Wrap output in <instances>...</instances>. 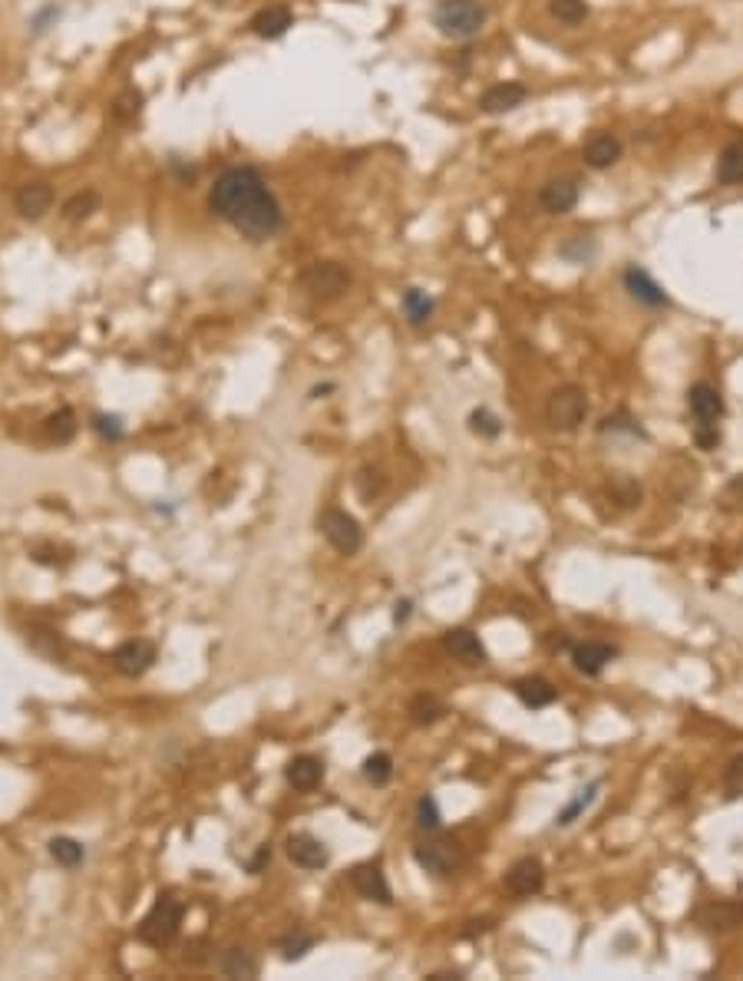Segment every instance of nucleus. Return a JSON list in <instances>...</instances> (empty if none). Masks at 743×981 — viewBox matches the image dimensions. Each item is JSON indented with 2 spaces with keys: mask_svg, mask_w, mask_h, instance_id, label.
I'll return each mask as SVG.
<instances>
[{
  "mask_svg": "<svg viewBox=\"0 0 743 981\" xmlns=\"http://www.w3.org/2000/svg\"><path fill=\"white\" fill-rule=\"evenodd\" d=\"M469 430L476 433V436H483V440H496L502 433V420L492 413V410L486 407H479L469 413Z\"/></svg>",
  "mask_w": 743,
  "mask_h": 981,
  "instance_id": "obj_37",
  "label": "nucleus"
},
{
  "mask_svg": "<svg viewBox=\"0 0 743 981\" xmlns=\"http://www.w3.org/2000/svg\"><path fill=\"white\" fill-rule=\"evenodd\" d=\"M156 661H159V651H156V644L146 642V638L119 644L116 651H113V667H116L119 674H126V678H142Z\"/></svg>",
  "mask_w": 743,
  "mask_h": 981,
  "instance_id": "obj_11",
  "label": "nucleus"
},
{
  "mask_svg": "<svg viewBox=\"0 0 743 981\" xmlns=\"http://www.w3.org/2000/svg\"><path fill=\"white\" fill-rule=\"evenodd\" d=\"M687 403H691V413H694L697 423H717L720 417H723V397H720L717 387H710V384L691 387Z\"/></svg>",
  "mask_w": 743,
  "mask_h": 981,
  "instance_id": "obj_20",
  "label": "nucleus"
},
{
  "mask_svg": "<svg viewBox=\"0 0 743 981\" xmlns=\"http://www.w3.org/2000/svg\"><path fill=\"white\" fill-rule=\"evenodd\" d=\"M284 777H288V783L298 790V794H311V790H317V786L324 783V760L311 757V754H301V757L288 760Z\"/></svg>",
  "mask_w": 743,
  "mask_h": 981,
  "instance_id": "obj_16",
  "label": "nucleus"
},
{
  "mask_svg": "<svg viewBox=\"0 0 743 981\" xmlns=\"http://www.w3.org/2000/svg\"><path fill=\"white\" fill-rule=\"evenodd\" d=\"M433 307H436V301H433L427 291H419V288H407L403 298H400V311H403V317H407L410 327L427 324V321L433 317Z\"/></svg>",
  "mask_w": 743,
  "mask_h": 981,
  "instance_id": "obj_25",
  "label": "nucleus"
},
{
  "mask_svg": "<svg viewBox=\"0 0 743 981\" xmlns=\"http://www.w3.org/2000/svg\"><path fill=\"white\" fill-rule=\"evenodd\" d=\"M542 886H546V865L539 863L535 856L515 859L509 865V873H506V889L515 899H532V896L542 892Z\"/></svg>",
  "mask_w": 743,
  "mask_h": 981,
  "instance_id": "obj_8",
  "label": "nucleus"
},
{
  "mask_svg": "<svg viewBox=\"0 0 743 981\" xmlns=\"http://www.w3.org/2000/svg\"><path fill=\"white\" fill-rule=\"evenodd\" d=\"M182 919H186V905L182 899H175L172 892H163L159 899L152 902V909L142 915L140 922V942H146L149 948H165L172 945L179 932H182Z\"/></svg>",
  "mask_w": 743,
  "mask_h": 981,
  "instance_id": "obj_2",
  "label": "nucleus"
},
{
  "mask_svg": "<svg viewBox=\"0 0 743 981\" xmlns=\"http://www.w3.org/2000/svg\"><path fill=\"white\" fill-rule=\"evenodd\" d=\"M96 209H100V192H96V188H83V192H76V195H70V199L63 202V219H67V222H83V219H90Z\"/></svg>",
  "mask_w": 743,
  "mask_h": 981,
  "instance_id": "obj_30",
  "label": "nucleus"
},
{
  "mask_svg": "<svg viewBox=\"0 0 743 981\" xmlns=\"http://www.w3.org/2000/svg\"><path fill=\"white\" fill-rule=\"evenodd\" d=\"M350 271L340 261H314L311 268L301 275V288L311 294L314 301H337L350 291Z\"/></svg>",
  "mask_w": 743,
  "mask_h": 981,
  "instance_id": "obj_6",
  "label": "nucleus"
},
{
  "mask_svg": "<svg viewBox=\"0 0 743 981\" xmlns=\"http://www.w3.org/2000/svg\"><path fill=\"white\" fill-rule=\"evenodd\" d=\"M334 390V384H324V387H314L311 390V397H321V394H331Z\"/></svg>",
  "mask_w": 743,
  "mask_h": 981,
  "instance_id": "obj_46",
  "label": "nucleus"
},
{
  "mask_svg": "<svg viewBox=\"0 0 743 981\" xmlns=\"http://www.w3.org/2000/svg\"><path fill=\"white\" fill-rule=\"evenodd\" d=\"M525 96H529V90H525L523 83H515V80L496 83V86H489L486 93L479 96V109H483L486 116H502V113H509L515 106H523Z\"/></svg>",
  "mask_w": 743,
  "mask_h": 981,
  "instance_id": "obj_13",
  "label": "nucleus"
},
{
  "mask_svg": "<svg viewBox=\"0 0 743 981\" xmlns=\"http://www.w3.org/2000/svg\"><path fill=\"white\" fill-rule=\"evenodd\" d=\"M357 492L364 503H373V499L384 492V476H380L377 469H364L357 476Z\"/></svg>",
  "mask_w": 743,
  "mask_h": 981,
  "instance_id": "obj_39",
  "label": "nucleus"
},
{
  "mask_svg": "<svg viewBox=\"0 0 743 981\" xmlns=\"http://www.w3.org/2000/svg\"><path fill=\"white\" fill-rule=\"evenodd\" d=\"M548 11H552V17L555 20H562V24H581L585 17H588V7H585V0H552L548 4Z\"/></svg>",
  "mask_w": 743,
  "mask_h": 981,
  "instance_id": "obj_38",
  "label": "nucleus"
},
{
  "mask_svg": "<svg viewBox=\"0 0 743 981\" xmlns=\"http://www.w3.org/2000/svg\"><path fill=\"white\" fill-rule=\"evenodd\" d=\"M731 492H743V479H733V486H731Z\"/></svg>",
  "mask_w": 743,
  "mask_h": 981,
  "instance_id": "obj_47",
  "label": "nucleus"
},
{
  "mask_svg": "<svg viewBox=\"0 0 743 981\" xmlns=\"http://www.w3.org/2000/svg\"><path fill=\"white\" fill-rule=\"evenodd\" d=\"M294 24V17H291L288 7H281V4H275V7H261V11L252 17V34L261 36V40H278V36L288 34V27Z\"/></svg>",
  "mask_w": 743,
  "mask_h": 981,
  "instance_id": "obj_21",
  "label": "nucleus"
},
{
  "mask_svg": "<svg viewBox=\"0 0 743 981\" xmlns=\"http://www.w3.org/2000/svg\"><path fill=\"white\" fill-rule=\"evenodd\" d=\"M717 179L723 186H743V140H733L717 159Z\"/></svg>",
  "mask_w": 743,
  "mask_h": 981,
  "instance_id": "obj_27",
  "label": "nucleus"
},
{
  "mask_svg": "<svg viewBox=\"0 0 743 981\" xmlns=\"http://www.w3.org/2000/svg\"><path fill=\"white\" fill-rule=\"evenodd\" d=\"M443 714H446V704H443L436 694H417V698L410 701V721L417 727L436 724Z\"/></svg>",
  "mask_w": 743,
  "mask_h": 981,
  "instance_id": "obj_28",
  "label": "nucleus"
},
{
  "mask_svg": "<svg viewBox=\"0 0 743 981\" xmlns=\"http://www.w3.org/2000/svg\"><path fill=\"white\" fill-rule=\"evenodd\" d=\"M581 156H585V163L592 165V169H608V165H615L621 159V142L615 136L598 132V136H592L581 146Z\"/></svg>",
  "mask_w": 743,
  "mask_h": 981,
  "instance_id": "obj_24",
  "label": "nucleus"
},
{
  "mask_svg": "<svg viewBox=\"0 0 743 981\" xmlns=\"http://www.w3.org/2000/svg\"><path fill=\"white\" fill-rule=\"evenodd\" d=\"M588 417V397L579 384H562L548 394L546 403V423L558 433H571L579 430L581 423Z\"/></svg>",
  "mask_w": 743,
  "mask_h": 981,
  "instance_id": "obj_5",
  "label": "nucleus"
},
{
  "mask_svg": "<svg viewBox=\"0 0 743 981\" xmlns=\"http://www.w3.org/2000/svg\"><path fill=\"white\" fill-rule=\"evenodd\" d=\"M615 648L611 644H604V642H585V644H575L571 648V661H575V667H579L581 674H588V678H595V674H602L604 667L611 665V658H615Z\"/></svg>",
  "mask_w": 743,
  "mask_h": 981,
  "instance_id": "obj_18",
  "label": "nucleus"
},
{
  "mask_svg": "<svg viewBox=\"0 0 743 981\" xmlns=\"http://www.w3.org/2000/svg\"><path fill=\"white\" fill-rule=\"evenodd\" d=\"M413 859L419 863V869H427L430 876H440V879H450L453 873H459L466 865L463 846L456 840H450V836H440V830L427 833V836L413 846Z\"/></svg>",
  "mask_w": 743,
  "mask_h": 981,
  "instance_id": "obj_4",
  "label": "nucleus"
},
{
  "mask_svg": "<svg viewBox=\"0 0 743 981\" xmlns=\"http://www.w3.org/2000/svg\"><path fill=\"white\" fill-rule=\"evenodd\" d=\"M410 611H413V602H410V598L396 602V608H394V621H396V625H403V621L410 618Z\"/></svg>",
  "mask_w": 743,
  "mask_h": 981,
  "instance_id": "obj_44",
  "label": "nucleus"
},
{
  "mask_svg": "<svg viewBox=\"0 0 743 981\" xmlns=\"http://www.w3.org/2000/svg\"><path fill=\"white\" fill-rule=\"evenodd\" d=\"M625 288L635 301L648 304V307H664V304H667V294L661 291V284L651 278L644 268H638V265H631V268L625 271Z\"/></svg>",
  "mask_w": 743,
  "mask_h": 981,
  "instance_id": "obj_19",
  "label": "nucleus"
},
{
  "mask_svg": "<svg viewBox=\"0 0 743 981\" xmlns=\"http://www.w3.org/2000/svg\"><path fill=\"white\" fill-rule=\"evenodd\" d=\"M314 945H317V935L298 929V932H291L288 938H281V958H284V961H301Z\"/></svg>",
  "mask_w": 743,
  "mask_h": 981,
  "instance_id": "obj_33",
  "label": "nucleus"
},
{
  "mask_svg": "<svg viewBox=\"0 0 743 981\" xmlns=\"http://www.w3.org/2000/svg\"><path fill=\"white\" fill-rule=\"evenodd\" d=\"M209 209L248 242H268L284 228V211L252 165L225 169L209 192Z\"/></svg>",
  "mask_w": 743,
  "mask_h": 981,
  "instance_id": "obj_1",
  "label": "nucleus"
},
{
  "mask_svg": "<svg viewBox=\"0 0 743 981\" xmlns=\"http://www.w3.org/2000/svg\"><path fill=\"white\" fill-rule=\"evenodd\" d=\"M595 794H598V783H588L585 790H579V796H575V800H571V803L565 806V810H562V813L555 817V826H571V823H575V819H579L581 813H585V810L592 806Z\"/></svg>",
  "mask_w": 743,
  "mask_h": 981,
  "instance_id": "obj_35",
  "label": "nucleus"
},
{
  "mask_svg": "<svg viewBox=\"0 0 743 981\" xmlns=\"http://www.w3.org/2000/svg\"><path fill=\"white\" fill-rule=\"evenodd\" d=\"M350 886L357 892L360 899L367 902H380V905H390L394 902V892H390V882H387V873L380 863H360L350 869Z\"/></svg>",
  "mask_w": 743,
  "mask_h": 981,
  "instance_id": "obj_9",
  "label": "nucleus"
},
{
  "mask_svg": "<svg viewBox=\"0 0 743 981\" xmlns=\"http://www.w3.org/2000/svg\"><path fill=\"white\" fill-rule=\"evenodd\" d=\"M44 430H47V436L53 443H70L73 436H76V430H80V423H76V413H73L70 407H60L57 413H50L47 417Z\"/></svg>",
  "mask_w": 743,
  "mask_h": 981,
  "instance_id": "obj_29",
  "label": "nucleus"
},
{
  "mask_svg": "<svg viewBox=\"0 0 743 981\" xmlns=\"http://www.w3.org/2000/svg\"><path fill=\"white\" fill-rule=\"evenodd\" d=\"M486 24V7L479 0H440L433 7V27L450 40H469Z\"/></svg>",
  "mask_w": 743,
  "mask_h": 981,
  "instance_id": "obj_3",
  "label": "nucleus"
},
{
  "mask_svg": "<svg viewBox=\"0 0 743 981\" xmlns=\"http://www.w3.org/2000/svg\"><path fill=\"white\" fill-rule=\"evenodd\" d=\"M512 690H515V698H519L525 707H532V711H542V707L558 701V690L552 688L546 678H519L512 684Z\"/></svg>",
  "mask_w": 743,
  "mask_h": 981,
  "instance_id": "obj_23",
  "label": "nucleus"
},
{
  "mask_svg": "<svg viewBox=\"0 0 743 981\" xmlns=\"http://www.w3.org/2000/svg\"><path fill=\"white\" fill-rule=\"evenodd\" d=\"M13 209L20 211V219H30V222L44 219V215L53 209V188H50L47 182H27V186L17 188Z\"/></svg>",
  "mask_w": 743,
  "mask_h": 981,
  "instance_id": "obj_15",
  "label": "nucleus"
},
{
  "mask_svg": "<svg viewBox=\"0 0 743 981\" xmlns=\"http://www.w3.org/2000/svg\"><path fill=\"white\" fill-rule=\"evenodd\" d=\"M697 922L704 925L707 932H727V929H737L743 922V902L733 899H714L707 905L697 909Z\"/></svg>",
  "mask_w": 743,
  "mask_h": 981,
  "instance_id": "obj_14",
  "label": "nucleus"
},
{
  "mask_svg": "<svg viewBox=\"0 0 743 981\" xmlns=\"http://www.w3.org/2000/svg\"><path fill=\"white\" fill-rule=\"evenodd\" d=\"M694 440L700 450H714V446L720 443V430H717V423H697L694 427Z\"/></svg>",
  "mask_w": 743,
  "mask_h": 981,
  "instance_id": "obj_41",
  "label": "nucleus"
},
{
  "mask_svg": "<svg viewBox=\"0 0 743 981\" xmlns=\"http://www.w3.org/2000/svg\"><path fill=\"white\" fill-rule=\"evenodd\" d=\"M90 427H93V433L100 440H106V443H123V440H126V423H123V417H116V413H96L93 420H90Z\"/></svg>",
  "mask_w": 743,
  "mask_h": 981,
  "instance_id": "obj_32",
  "label": "nucleus"
},
{
  "mask_svg": "<svg viewBox=\"0 0 743 981\" xmlns=\"http://www.w3.org/2000/svg\"><path fill=\"white\" fill-rule=\"evenodd\" d=\"M364 780L371 783V786H387V783L394 780V757L384 754V750L371 754V757L364 760Z\"/></svg>",
  "mask_w": 743,
  "mask_h": 981,
  "instance_id": "obj_31",
  "label": "nucleus"
},
{
  "mask_svg": "<svg viewBox=\"0 0 743 981\" xmlns=\"http://www.w3.org/2000/svg\"><path fill=\"white\" fill-rule=\"evenodd\" d=\"M140 103H142L140 93H126L116 106H113V116L116 119H132L136 113H140Z\"/></svg>",
  "mask_w": 743,
  "mask_h": 981,
  "instance_id": "obj_42",
  "label": "nucleus"
},
{
  "mask_svg": "<svg viewBox=\"0 0 743 981\" xmlns=\"http://www.w3.org/2000/svg\"><path fill=\"white\" fill-rule=\"evenodd\" d=\"M427 981H463L459 975H450V971H436V975H430Z\"/></svg>",
  "mask_w": 743,
  "mask_h": 981,
  "instance_id": "obj_45",
  "label": "nucleus"
},
{
  "mask_svg": "<svg viewBox=\"0 0 743 981\" xmlns=\"http://www.w3.org/2000/svg\"><path fill=\"white\" fill-rule=\"evenodd\" d=\"M443 648L453 654L459 665L466 667H479V665H486L489 661V654H486V644L479 642V634L476 631H469V628H453V631H446L443 634Z\"/></svg>",
  "mask_w": 743,
  "mask_h": 981,
  "instance_id": "obj_12",
  "label": "nucleus"
},
{
  "mask_svg": "<svg viewBox=\"0 0 743 981\" xmlns=\"http://www.w3.org/2000/svg\"><path fill=\"white\" fill-rule=\"evenodd\" d=\"M219 971L225 975V978H244V981H252V978H258L261 965H258V958L252 955L248 948L228 945L219 955Z\"/></svg>",
  "mask_w": 743,
  "mask_h": 981,
  "instance_id": "obj_22",
  "label": "nucleus"
},
{
  "mask_svg": "<svg viewBox=\"0 0 743 981\" xmlns=\"http://www.w3.org/2000/svg\"><path fill=\"white\" fill-rule=\"evenodd\" d=\"M284 853L298 869H324L331 863V849L324 840H317L314 833H291L284 840Z\"/></svg>",
  "mask_w": 743,
  "mask_h": 981,
  "instance_id": "obj_10",
  "label": "nucleus"
},
{
  "mask_svg": "<svg viewBox=\"0 0 743 981\" xmlns=\"http://www.w3.org/2000/svg\"><path fill=\"white\" fill-rule=\"evenodd\" d=\"M723 790L727 796H743V757H737L723 773Z\"/></svg>",
  "mask_w": 743,
  "mask_h": 981,
  "instance_id": "obj_40",
  "label": "nucleus"
},
{
  "mask_svg": "<svg viewBox=\"0 0 743 981\" xmlns=\"http://www.w3.org/2000/svg\"><path fill=\"white\" fill-rule=\"evenodd\" d=\"M47 849H50V859L57 865H63V869H76V865L86 863V846H83L80 840H73V836H53V840L47 842Z\"/></svg>",
  "mask_w": 743,
  "mask_h": 981,
  "instance_id": "obj_26",
  "label": "nucleus"
},
{
  "mask_svg": "<svg viewBox=\"0 0 743 981\" xmlns=\"http://www.w3.org/2000/svg\"><path fill=\"white\" fill-rule=\"evenodd\" d=\"M317 529L331 542V549L340 552V555H357L364 549V529L348 509H337V506L324 509L317 515Z\"/></svg>",
  "mask_w": 743,
  "mask_h": 981,
  "instance_id": "obj_7",
  "label": "nucleus"
},
{
  "mask_svg": "<svg viewBox=\"0 0 743 981\" xmlns=\"http://www.w3.org/2000/svg\"><path fill=\"white\" fill-rule=\"evenodd\" d=\"M539 205L548 215H565V211L579 205V186L571 179H552V182L539 188Z\"/></svg>",
  "mask_w": 743,
  "mask_h": 981,
  "instance_id": "obj_17",
  "label": "nucleus"
},
{
  "mask_svg": "<svg viewBox=\"0 0 743 981\" xmlns=\"http://www.w3.org/2000/svg\"><path fill=\"white\" fill-rule=\"evenodd\" d=\"M608 492H611V499H615L618 506H625V509H631V506H638L641 503V486H638V479H631V476H611V483H608Z\"/></svg>",
  "mask_w": 743,
  "mask_h": 981,
  "instance_id": "obj_34",
  "label": "nucleus"
},
{
  "mask_svg": "<svg viewBox=\"0 0 743 981\" xmlns=\"http://www.w3.org/2000/svg\"><path fill=\"white\" fill-rule=\"evenodd\" d=\"M417 826H419V833H436L443 826L440 803H436V796L423 794L417 800Z\"/></svg>",
  "mask_w": 743,
  "mask_h": 981,
  "instance_id": "obj_36",
  "label": "nucleus"
},
{
  "mask_svg": "<svg viewBox=\"0 0 743 981\" xmlns=\"http://www.w3.org/2000/svg\"><path fill=\"white\" fill-rule=\"evenodd\" d=\"M265 863H271V846H261L255 859L248 863V869H252V873H261V869H265Z\"/></svg>",
  "mask_w": 743,
  "mask_h": 981,
  "instance_id": "obj_43",
  "label": "nucleus"
}]
</instances>
